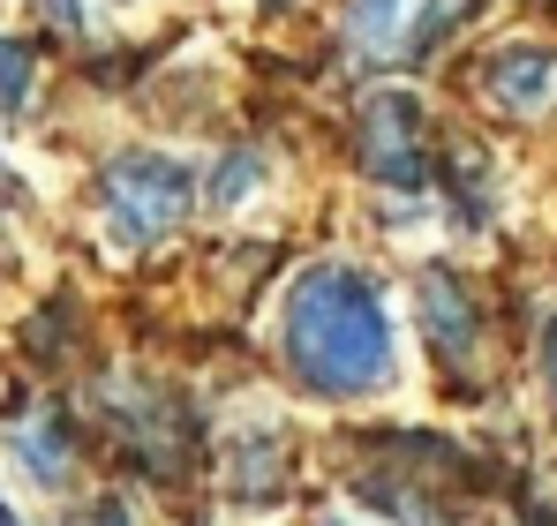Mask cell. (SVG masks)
Returning a JSON list of instances; mask_svg holds the SVG:
<instances>
[{"mask_svg": "<svg viewBox=\"0 0 557 526\" xmlns=\"http://www.w3.org/2000/svg\"><path fill=\"white\" fill-rule=\"evenodd\" d=\"M286 361L324 399H362L399 376L392 309L370 271L355 263H309L286 293Z\"/></svg>", "mask_w": 557, "mask_h": 526, "instance_id": "6da1fadb", "label": "cell"}, {"mask_svg": "<svg viewBox=\"0 0 557 526\" xmlns=\"http://www.w3.org/2000/svg\"><path fill=\"white\" fill-rule=\"evenodd\" d=\"M98 196H106V234L121 249H151V241H166L188 218L196 174H188V159H174V151H121L106 166V188Z\"/></svg>", "mask_w": 557, "mask_h": 526, "instance_id": "7a4b0ae2", "label": "cell"}, {"mask_svg": "<svg viewBox=\"0 0 557 526\" xmlns=\"http://www.w3.org/2000/svg\"><path fill=\"white\" fill-rule=\"evenodd\" d=\"M362 166L399 196H414L430 180V105L414 90L384 84L362 98Z\"/></svg>", "mask_w": 557, "mask_h": 526, "instance_id": "3957f363", "label": "cell"}, {"mask_svg": "<svg viewBox=\"0 0 557 526\" xmlns=\"http://www.w3.org/2000/svg\"><path fill=\"white\" fill-rule=\"evenodd\" d=\"M482 90H490V105H497V113L535 121V113H550V98H557V53H550V46H535V38H512V46H497V53H490Z\"/></svg>", "mask_w": 557, "mask_h": 526, "instance_id": "277c9868", "label": "cell"}, {"mask_svg": "<svg viewBox=\"0 0 557 526\" xmlns=\"http://www.w3.org/2000/svg\"><path fill=\"white\" fill-rule=\"evenodd\" d=\"M414 301H422V331H430L437 361L467 368L474 347H482V309H474V293L460 286V271H422Z\"/></svg>", "mask_w": 557, "mask_h": 526, "instance_id": "5b68a950", "label": "cell"}, {"mask_svg": "<svg viewBox=\"0 0 557 526\" xmlns=\"http://www.w3.org/2000/svg\"><path fill=\"white\" fill-rule=\"evenodd\" d=\"M8 459H15L38 489H61L69 466H76V437H69L61 414H23V422L8 429Z\"/></svg>", "mask_w": 557, "mask_h": 526, "instance_id": "8992f818", "label": "cell"}, {"mask_svg": "<svg viewBox=\"0 0 557 526\" xmlns=\"http://www.w3.org/2000/svg\"><path fill=\"white\" fill-rule=\"evenodd\" d=\"M414 15H422V0H355L347 46H355L362 61H399L407 38H414Z\"/></svg>", "mask_w": 557, "mask_h": 526, "instance_id": "52a82bcc", "label": "cell"}, {"mask_svg": "<svg viewBox=\"0 0 557 526\" xmlns=\"http://www.w3.org/2000/svg\"><path fill=\"white\" fill-rule=\"evenodd\" d=\"M226 489L234 497H278V437L257 429V437H234V459H226Z\"/></svg>", "mask_w": 557, "mask_h": 526, "instance_id": "ba28073f", "label": "cell"}, {"mask_svg": "<svg viewBox=\"0 0 557 526\" xmlns=\"http://www.w3.org/2000/svg\"><path fill=\"white\" fill-rule=\"evenodd\" d=\"M257 188H264V151H226L211 174V211H242Z\"/></svg>", "mask_w": 557, "mask_h": 526, "instance_id": "9c48e42d", "label": "cell"}, {"mask_svg": "<svg viewBox=\"0 0 557 526\" xmlns=\"http://www.w3.org/2000/svg\"><path fill=\"white\" fill-rule=\"evenodd\" d=\"M467 15H474V0H422V15H414V38H407V53H437L453 30H460Z\"/></svg>", "mask_w": 557, "mask_h": 526, "instance_id": "30bf717a", "label": "cell"}, {"mask_svg": "<svg viewBox=\"0 0 557 526\" xmlns=\"http://www.w3.org/2000/svg\"><path fill=\"white\" fill-rule=\"evenodd\" d=\"M30 84H38V68H30V53H23V46H8V38H0V121H8V113H23V105H30Z\"/></svg>", "mask_w": 557, "mask_h": 526, "instance_id": "8fae6325", "label": "cell"}, {"mask_svg": "<svg viewBox=\"0 0 557 526\" xmlns=\"http://www.w3.org/2000/svg\"><path fill=\"white\" fill-rule=\"evenodd\" d=\"M30 8H38V23H53V30H69V38H84V30H91L84 0H30Z\"/></svg>", "mask_w": 557, "mask_h": 526, "instance_id": "7c38bea8", "label": "cell"}, {"mask_svg": "<svg viewBox=\"0 0 557 526\" xmlns=\"http://www.w3.org/2000/svg\"><path fill=\"white\" fill-rule=\"evenodd\" d=\"M84 526H136V512H128V497H106V504L84 512Z\"/></svg>", "mask_w": 557, "mask_h": 526, "instance_id": "4fadbf2b", "label": "cell"}, {"mask_svg": "<svg viewBox=\"0 0 557 526\" xmlns=\"http://www.w3.org/2000/svg\"><path fill=\"white\" fill-rule=\"evenodd\" d=\"M543 376H550V399H557V316H550V331H543Z\"/></svg>", "mask_w": 557, "mask_h": 526, "instance_id": "5bb4252c", "label": "cell"}, {"mask_svg": "<svg viewBox=\"0 0 557 526\" xmlns=\"http://www.w3.org/2000/svg\"><path fill=\"white\" fill-rule=\"evenodd\" d=\"M0 526H23V519H15V512H8V504H0Z\"/></svg>", "mask_w": 557, "mask_h": 526, "instance_id": "9a60e30c", "label": "cell"}, {"mask_svg": "<svg viewBox=\"0 0 557 526\" xmlns=\"http://www.w3.org/2000/svg\"><path fill=\"white\" fill-rule=\"evenodd\" d=\"M332 526H339V519H332Z\"/></svg>", "mask_w": 557, "mask_h": 526, "instance_id": "2e32d148", "label": "cell"}]
</instances>
